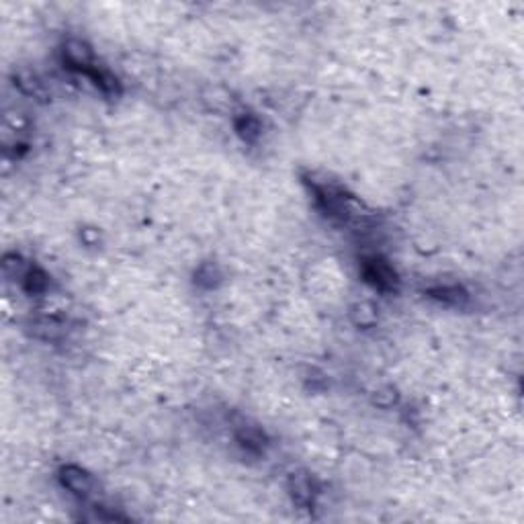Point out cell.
<instances>
[{"instance_id":"cell-11","label":"cell","mask_w":524,"mask_h":524,"mask_svg":"<svg viewBox=\"0 0 524 524\" xmlns=\"http://www.w3.org/2000/svg\"><path fill=\"white\" fill-rule=\"evenodd\" d=\"M352 318H355V322H357L359 326H371V324L377 320L375 308H373L371 303H360V305H357L355 311H352Z\"/></svg>"},{"instance_id":"cell-5","label":"cell","mask_w":524,"mask_h":524,"mask_svg":"<svg viewBox=\"0 0 524 524\" xmlns=\"http://www.w3.org/2000/svg\"><path fill=\"white\" fill-rule=\"evenodd\" d=\"M428 295L444 305H463L469 299V293L459 285H439V287L428 289Z\"/></svg>"},{"instance_id":"cell-1","label":"cell","mask_w":524,"mask_h":524,"mask_svg":"<svg viewBox=\"0 0 524 524\" xmlns=\"http://www.w3.org/2000/svg\"><path fill=\"white\" fill-rule=\"evenodd\" d=\"M362 275H365V281L369 285H373L375 289L385 291V293H392L399 285V278L395 275V271L379 256H371V258L362 261Z\"/></svg>"},{"instance_id":"cell-8","label":"cell","mask_w":524,"mask_h":524,"mask_svg":"<svg viewBox=\"0 0 524 524\" xmlns=\"http://www.w3.org/2000/svg\"><path fill=\"white\" fill-rule=\"evenodd\" d=\"M86 76H90L105 95H117L119 93V82H117V78H115L109 70H103V68L95 66Z\"/></svg>"},{"instance_id":"cell-2","label":"cell","mask_w":524,"mask_h":524,"mask_svg":"<svg viewBox=\"0 0 524 524\" xmlns=\"http://www.w3.org/2000/svg\"><path fill=\"white\" fill-rule=\"evenodd\" d=\"M60 481L66 490L78 498H88L95 491V479L78 465H64L60 469Z\"/></svg>"},{"instance_id":"cell-3","label":"cell","mask_w":524,"mask_h":524,"mask_svg":"<svg viewBox=\"0 0 524 524\" xmlns=\"http://www.w3.org/2000/svg\"><path fill=\"white\" fill-rule=\"evenodd\" d=\"M62 53H64V62L68 64V68H72V70H78V72L88 74V72L95 68L93 49L88 48L84 41H80V39H70V41H66Z\"/></svg>"},{"instance_id":"cell-4","label":"cell","mask_w":524,"mask_h":524,"mask_svg":"<svg viewBox=\"0 0 524 524\" xmlns=\"http://www.w3.org/2000/svg\"><path fill=\"white\" fill-rule=\"evenodd\" d=\"M289 493L293 498V502L297 506L310 508L315 500V486H313V479L311 475L301 473H291L289 477Z\"/></svg>"},{"instance_id":"cell-10","label":"cell","mask_w":524,"mask_h":524,"mask_svg":"<svg viewBox=\"0 0 524 524\" xmlns=\"http://www.w3.org/2000/svg\"><path fill=\"white\" fill-rule=\"evenodd\" d=\"M217 281H219V271H217V266L211 264V262L203 264V266L197 271V283H199L201 287H213Z\"/></svg>"},{"instance_id":"cell-9","label":"cell","mask_w":524,"mask_h":524,"mask_svg":"<svg viewBox=\"0 0 524 524\" xmlns=\"http://www.w3.org/2000/svg\"><path fill=\"white\" fill-rule=\"evenodd\" d=\"M49 281H48V275L41 271V268H29L27 271V275L23 277V287H25V291L31 295H39L43 293L46 289H48Z\"/></svg>"},{"instance_id":"cell-6","label":"cell","mask_w":524,"mask_h":524,"mask_svg":"<svg viewBox=\"0 0 524 524\" xmlns=\"http://www.w3.org/2000/svg\"><path fill=\"white\" fill-rule=\"evenodd\" d=\"M236 439L240 442V446L250 451V453H262L266 446V436L254 426H240L236 430Z\"/></svg>"},{"instance_id":"cell-7","label":"cell","mask_w":524,"mask_h":524,"mask_svg":"<svg viewBox=\"0 0 524 524\" xmlns=\"http://www.w3.org/2000/svg\"><path fill=\"white\" fill-rule=\"evenodd\" d=\"M236 131H238V135L248 142V144H254L258 137H261V121L254 117V115L250 113H242L238 119H236Z\"/></svg>"}]
</instances>
